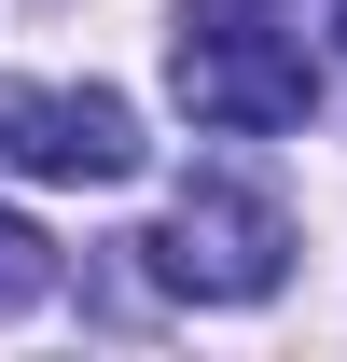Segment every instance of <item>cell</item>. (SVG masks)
I'll list each match as a JSON object with an SVG mask.
<instances>
[{
	"mask_svg": "<svg viewBox=\"0 0 347 362\" xmlns=\"http://www.w3.org/2000/svg\"><path fill=\"white\" fill-rule=\"evenodd\" d=\"M139 251H153V279H167V293H195V307H264V293L292 279V223L264 209L250 181H195Z\"/></svg>",
	"mask_w": 347,
	"mask_h": 362,
	"instance_id": "obj_1",
	"label": "cell"
},
{
	"mask_svg": "<svg viewBox=\"0 0 347 362\" xmlns=\"http://www.w3.org/2000/svg\"><path fill=\"white\" fill-rule=\"evenodd\" d=\"M181 14H278V0H181Z\"/></svg>",
	"mask_w": 347,
	"mask_h": 362,
	"instance_id": "obj_5",
	"label": "cell"
},
{
	"mask_svg": "<svg viewBox=\"0 0 347 362\" xmlns=\"http://www.w3.org/2000/svg\"><path fill=\"white\" fill-rule=\"evenodd\" d=\"M0 153L28 181H139V112L111 84H28L0 98Z\"/></svg>",
	"mask_w": 347,
	"mask_h": 362,
	"instance_id": "obj_3",
	"label": "cell"
},
{
	"mask_svg": "<svg viewBox=\"0 0 347 362\" xmlns=\"http://www.w3.org/2000/svg\"><path fill=\"white\" fill-rule=\"evenodd\" d=\"M334 28H347V0H334Z\"/></svg>",
	"mask_w": 347,
	"mask_h": 362,
	"instance_id": "obj_6",
	"label": "cell"
},
{
	"mask_svg": "<svg viewBox=\"0 0 347 362\" xmlns=\"http://www.w3.org/2000/svg\"><path fill=\"white\" fill-rule=\"evenodd\" d=\"M167 84L195 126H305L319 70H305V42H278V14H181Z\"/></svg>",
	"mask_w": 347,
	"mask_h": 362,
	"instance_id": "obj_2",
	"label": "cell"
},
{
	"mask_svg": "<svg viewBox=\"0 0 347 362\" xmlns=\"http://www.w3.org/2000/svg\"><path fill=\"white\" fill-rule=\"evenodd\" d=\"M42 293H56V237L0 209V320H14V307H42Z\"/></svg>",
	"mask_w": 347,
	"mask_h": 362,
	"instance_id": "obj_4",
	"label": "cell"
}]
</instances>
